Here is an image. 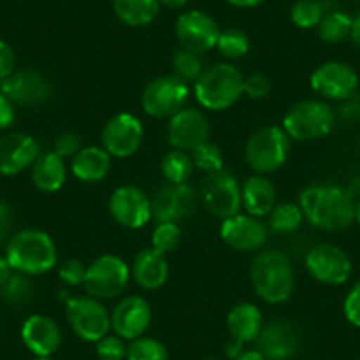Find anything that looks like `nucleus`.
<instances>
[{"instance_id": "f257e3e1", "label": "nucleus", "mask_w": 360, "mask_h": 360, "mask_svg": "<svg viewBox=\"0 0 360 360\" xmlns=\"http://www.w3.org/2000/svg\"><path fill=\"white\" fill-rule=\"evenodd\" d=\"M299 205L313 226L339 231L355 221V196L335 184H313L300 193Z\"/></svg>"}, {"instance_id": "f03ea898", "label": "nucleus", "mask_w": 360, "mask_h": 360, "mask_svg": "<svg viewBox=\"0 0 360 360\" xmlns=\"http://www.w3.org/2000/svg\"><path fill=\"white\" fill-rule=\"evenodd\" d=\"M251 283L266 304H281L293 292V266L288 256L278 249L262 251L251 262Z\"/></svg>"}, {"instance_id": "7ed1b4c3", "label": "nucleus", "mask_w": 360, "mask_h": 360, "mask_svg": "<svg viewBox=\"0 0 360 360\" xmlns=\"http://www.w3.org/2000/svg\"><path fill=\"white\" fill-rule=\"evenodd\" d=\"M6 258L15 272L25 276L46 274L57 265V248L44 231L29 228L11 237Z\"/></svg>"}, {"instance_id": "20e7f679", "label": "nucleus", "mask_w": 360, "mask_h": 360, "mask_svg": "<svg viewBox=\"0 0 360 360\" xmlns=\"http://www.w3.org/2000/svg\"><path fill=\"white\" fill-rule=\"evenodd\" d=\"M244 94V76L233 64H214L202 72L195 83L200 106L212 112L228 110Z\"/></svg>"}, {"instance_id": "39448f33", "label": "nucleus", "mask_w": 360, "mask_h": 360, "mask_svg": "<svg viewBox=\"0 0 360 360\" xmlns=\"http://www.w3.org/2000/svg\"><path fill=\"white\" fill-rule=\"evenodd\" d=\"M335 124V113L330 106L320 99L299 101L286 112L283 129L290 140L311 141L330 134Z\"/></svg>"}, {"instance_id": "423d86ee", "label": "nucleus", "mask_w": 360, "mask_h": 360, "mask_svg": "<svg viewBox=\"0 0 360 360\" xmlns=\"http://www.w3.org/2000/svg\"><path fill=\"white\" fill-rule=\"evenodd\" d=\"M290 147L292 140L283 127H262L245 143V161L259 175L278 172L288 159Z\"/></svg>"}, {"instance_id": "0eeeda50", "label": "nucleus", "mask_w": 360, "mask_h": 360, "mask_svg": "<svg viewBox=\"0 0 360 360\" xmlns=\"http://www.w3.org/2000/svg\"><path fill=\"white\" fill-rule=\"evenodd\" d=\"M131 266L117 255H103L86 266L83 288L98 300L117 299L127 288Z\"/></svg>"}, {"instance_id": "6e6552de", "label": "nucleus", "mask_w": 360, "mask_h": 360, "mask_svg": "<svg viewBox=\"0 0 360 360\" xmlns=\"http://www.w3.org/2000/svg\"><path fill=\"white\" fill-rule=\"evenodd\" d=\"M189 98L188 83L175 75L159 76L145 86L141 94V106L145 113L154 119H172L186 108Z\"/></svg>"}, {"instance_id": "1a4fd4ad", "label": "nucleus", "mask_w": 360, "mask_h": 360, "mask_svg": "<svg viewBox=\"0 0 360 360\" xmlns=\"http://www.w3.org/2000/svg\"><path fill=\"white\" fill-rule=\"evenodd\" d=\"M65 314L72 332L86 342H98L112 328V316L94 297H72L65 302Z\"/></svg>"}, {"instance_id": "9d476101", "label": "nucleus", "mask_w": 360, "mask_h": 360, "mask_svg": "<svg viewBox=\"0 0 360 360\" xmlns=\"http://www.w3.org/2000/svg\"><path fill=\"white\" fill-rule=\"evenodd\" d=\"M306 269L321 285H345L352 276V259L339 245L318 244L306 255Z\"/></svg>"}, {"instance_id": "9b49d317", "label": "nucleus", "mask_w": 360, "mask_h": 360, "mask_svg": "<svg viewBox=\"0 0 360 360\" xmlns=\"http://www.w3.org/2000/svg\"><path fill=\"white\" fill-rule=\"evenodd\" d=\"M311 89L318 96L332 101H345L356 94L359 89V75L346 62L330 60L318 65L311 72Z\"/></svg>"}, {"instance_id": "f8f14e48", "label": "nucleus", "mask_w": 360, "mask_h": 360, "mask_svg": "<svg viewBox=\"0 0 360 360\" xmlns=\"http://www.w3.org/2000/svg\"><path fill=\"white\" fill-rule=\"evenodd\" d=\"M143 124L133 113H119L112 117L103 127L101 143L103 148L112 158L126 159L138 152L143 141Z\"/></svg>"}, {"instance_id": "ddd939ff", "label": "nucleus", "mask_w": 360, "mask_h": 360, "mask_svg": "<svg viewBox=\"0 0 360 360\" xmlns=\"http://www.w3.org/2000/svg\"><path fill=\"white\" fill-rule=\"evenodd\" d=\"M202 195L207 210L221 219L235 216L242 207L240 184L226 169L209 173L205 184H203Z\"/></svg>"}, {"instance_id": "4468645a", "label": "nucleus", "mask_w": 360, "mask_h": 360, "mask_svg": "<svg viewBox=\"0 0 360 360\" xmlns=\"http://www.w3.org/2000/svg\"><path fill=\"white\" fill-rule=\"evenodd\" d=\"M219 34L221 30L212 16L200 9H193L176 18L175 36L184 50L195 51V53L212 50L216 48Z\"/></svg>"}, {"instance_id": "2eb2a0df", "label": "nucleus", "mask_w": 360, "mask_h": 360, "mask_svg": "<svg viewBox=\"0 0 360 360\" xmlns=\"http://www.w3.org/2000/svg\"><path fill=\"white\" fill-rule=\"evenodd\" d=\"M110 212L124 228H143L152 217V202L143 189L136 186H120L110 198Z\"/></svg>"}, {"instance_id": "dca6fc26", "label": "nucleus", "mask_w": 360, "mask_h": 360, "mask_svg": "<svg viewBox=\"0 0 360 360\" xmlns=\"http://www.w3.org/2000/svg\"><path fill=\"white\" fill-rule=\"evenodd\" d=\"M0 92L8 96L13 105L36 106L50 98L51 85L43 72L22 69L0 82Z\"/></svg>"}, {"instance_id": "f3484780", "label": "nucleus", "mask_w": 360, "mask_h": 360, "mask_svg": "<svg viewBox=\"0 0 360 360\" xmlns=\"http://www.w3.org/2000/svg\"><path fill=\"white\" fill-rule=\"evenodd\" d=\"M210 124L205 113L195 108L180 110L168 124V141L176 150L191 152L209 141Z\"/></svg>"}, {"instance_id": "a211bd4d", "label": "nucleus", "mask_w": 360, "mask_h": 360, "mask_svg": "<svg viewBox=\"0 0 360 360\" xmlns=\"http://www.w3.org/2000/svg\"><path fill=\"white\" fill-rule=\"evenodd\" d=\"M112 328L124 341L141 338L150 327L152 309L143 297L131 295L120 300L112 311Z\"/></svg>"}, {"instance_id": "6ab92c4d", "label": "nucleus", "mask_w": 360, "mask_h": 360, "mask_svg": "<svg viewBox=\"0 0 360 360\" xmlns=\"http://www.w3.org/2000/svg\"><path fill=\"white\" fill-rule=\"evenodd\" d=\"M221 237L237 251H258L269 238V230L259 217L249 214H235L223 219Z\"/></svg>"}, {"instance_id": "aec40b11", "label": "nucleus", "mask_w": 360, "mask_h": 360, "mask_svg": "<svg viewBox=\"0 0 360 360\" xmlns=\"http://www.w3.org/2000/svg\"><path fill=\"white\" fill-rule=\"evenodd\" d=\"M152 202V217L158 223H176L193 212L196 203L195 191L191 186L169 184L159 189Z\"/></svg>"}, {"instance_id": "412c9836", "label": "nucleus", "mask_w": 360, "mask_h": 360, "mask_svg": "<svg viewBox=\"0 0 360 360\" xmlns=\"http://www.w3.org/2000/svg\"><path fill=\"white\" fill-rule=\"evenodd\" d=\"M41 155L36 138L25 133H9L0 138V175H18Z\"/></svg>"}, {"instance_id": "4be33fe9", "label": "nucleus", "mask_w": 360, "mask_h": 360, "mask_svg": "<svg viewBox=\"0 0 360 360\" xmlns=\"http://www.w3.org/2000/svg\"><path fill=\"white\" fill-rule=\"evenodd\" d=\"M256 345L266 360H288L300 348L299 328L283 320L263 323Z\"/></svg>"}, {"instance_id": "5701e85b", "label": "nucleus", "mask_w": 360, "mask_h": 360, "mask_svg": "<svg viewBox=\"0 0 360 360\" xmlns=\"http://www.w3.org/2000/svg\"><path fill=\"white\" fill-rule=\"evenodd\" d=\"M22 341L36 356H51L62 342L58 325L46 314H32L22 325Z\"/></svg>"}, {"instance_id": "b1692460", "label": "nucleus", "mask_w": 360, "mask_h": 360, "mask_svg": "<svg viewBox=\"0 0 360 360\" xmlns=\"http://www.w3.org/2000/svg\"><path fill=\"white\" fill-rule=\"evenodd\" d=\"M131 278L143 290H158L168 279V262L166 255L158 249H141L131 265Z\"/></svg>"}, {"instance_id": "393cba45", "label": "nucleus", "mask_w": 360, "mask_h": 360, "mask_svg": "<svg viewBox=\"0 0 360 360\" xmlns=\"http://www.w3.org/2000/svg\"><path fill=\"white\" fill-rule=\"evenodd\" d=\"M240 191L242 207L249 216L262 219L263 216H269L270 210L276 207V188L265 175L256 173V175L249 176L240 186Z\"/></svg>"}, {"instance_id": "a878e982", "label": "nucleus", "mask_w": 360, "mask_h": 360, "mask_svg": "<svg viewBox=\"0 0 360 360\" xmlns=\"http://www.w3.org/2000/svg\"><path fill=\"white\" fill-rule=\"evenodd\" d=\"M226 327L231 341L238 342V345L256 341L263 328L262 311L251 302L237 304L228 313Z\"/></svg>"}, {"instance_id": "bb28decb", "label": "nucleus", "mask_w": 360, "mask_h": 360, "mask_svg": "<svg viewBox=\"0 0 360 360\" xmlns=\"http://www.w3.org/2000/svg\"><path fill=\"white\" fill-rule=\"evenodd\" d=\"M112 168V155L103 147H82L72 158L71 172L82 182H99Z\"/></svg>"}, {"instance_id": "cd10ccee", "label": "nucleus", "mask_w": 360, "mask_h": 360, "mask_svg": "<svg viewBox=\"0 0 360 360\" xmlns=\"http://www.w3.org/2000/svg\"><path fill=\"white\" fill-rule=\"evenodd\" d=\"M65 173L68 169H65L64 159L53 150L41 154L32 165L34 186L43 193L58 191L65 182Z\"/></svg>"}, {"instance_id": "c85d7f7f", "label": "nucleus", "mask_w": 360, "mask_h": 360, "mask_svg": "<svg viewBox=\"0 0 360 360\" xmlns=\"http://www.w3.org/2000/svg\"><path fill=\"white\" fill-rule=\"evenodd\" d=\"M159 0H113L117 18L129 27H145L158 16Z\"/></svg>"}, {"instance_id": "c756f323", "label": "nucleus", "mask_w": 360, "mask_h": 360, "mask_svg": "<svg viewBox=\"0 0 360 360\" xmlns=\"http://www.w3.org/2000/svg\"><path fill=\"white\" fill-rule=\"evenodd\" d=\"M316 29L318 36H320V39L323 41V43H341V41L348 39L349 37L352 16L345 11H339V9H332V11L325 13Z\"/></svg>"}, {"instance_id": "7c9ffc66", "label": "nucleus", "mask_w": 360, "mask_h": 360, "mask_svg": "<svg viewBox=\"0 0 360 360\" xmlns=\"http://www.w3.org/2000/svg\"><path fill=\"white\" fill-rule=\"evenodd\" d=\"M195 162L186 150H169L161 161V172L169 184H186L193 175Z\"/></svg>"}, {"instance_id": "2f4dec72", "label": "nucleus", "mask_w": 360, "mask_h": 360, "mask_svg": "<svg viewBox=\"0 0 360 360\" xmlns=\"http://www.w3.org/2000/svg\"><path fill=\"white\" fill-rule=\"evenodd\" d=\"M304 221V214L300 205L292 202L276 203V207L269 214V226L276 233H293L299 230Z\"/></svg>"}, {"instance_id": "473e14b6", "label": "nucleus", "mask_w": 360, "mask_h": 360, "mask_svg": "<svg viewBox=\"0 0 360 360\" xmlns=\"http://www.w3.org/2000/svg\"><path fill=\"white\" fill-rule=\"evenodd\" d=\"M34 286L25 274L13 272L11 278L0 286V299L6 300L9 306H23L32 300Z\"/></svg>"}, {"instance_id": "72a5a7b5", "label": "nucleus", "mask_w": 360, "mask_h": 360, "mask_svg": "<svg viewBox=\"0 0 360 360\" xmlns=\"http://www.w3.org/2000/svg\"><path fill=\"white\" fill-rule=\"evenodd\" d=\"M172 65H173V75L186 83L189 82L196 83V79H198L200 76H202V72L205 71L202 55L195 53V51L184 50V48H180V50L173 55Z\"/></svg>"}, {"instance_id": "f704fd0d", "label": "nucleus", "mask_w": 360, "mask_h": 360, "mask_svg": "<svg viewBox=\"0 0 360 360\" xmlns=\"http://www.w3.org/2000/svg\"><path fill=\"white\" fill-rule=\"evenodd\" d=\"M325 13L327 6L321 0H297L290 16L299 29H314L321 22Z\"/></svg>"}, {"instance_id": "c9c22d12", "label": "nucleus", "mask_w": 360, "mask_h": 360, "mask_svg": "<svg viewBox=\"0 0 360 360\" xmlns=\"http://www.w3.org/2000/svg\"><path fill=\"white\" fill-rule=\"evenodd\" d=\"M126 360H169V355L161 341L141 335L127 345Z\"/></svg>"}, {"instance_id": "e433bc0d", "label": "nucleus", "mask_w": 360, "mask_h": 360, "mask_svg": "<svg viewBox=\"0 0 360 360\" xmlns=\"http://www.w3.org/2000/svg\"><path fill=\"white\" fill-rule=\"evenodd\" d=\"M249 46V37L248 34L242 32L240 29H226L219 34L216 48L221 51V55L231 60H237L248 55Z\"/></svg>"}, {"instance_id": "4c0bfd02", "label": "nucleus", "mask_w": 360, "mask_h": 360, "mask_svg": "<svg viewBox=\"0 0 360 360\" xmlns=\"http://www.w3.org/2000/svg\"><path fill=\"white\" fill-rule=\"evenodd\" d=\"M191 159L193 162H195L196 168L202 169V172L205 173H216V172H221V169H224L223 154H221L219 147L210 143V141H205V143L193 148Z\"/></svg>"}, {"instance_id": "58836bf2", "label": "nucleus", "mask_w": 360, "mask_h": 360, "mask_svg": "<svg viewBox=\"0 0 360 360\" xmlns=\"http://www.w3.org/2000/svg\"><path fill=\"white\" fill-rule=\"evenodd\" d=\"M180 237H182V231L176 223H158V226L152 231V248L166 255L176 249V245L180 244Z\"/></svg>"}, {"instance_id": "ea45409f", "label": "nucleus", "mask_w": 360, "mask_h": 360, "mask_svg": "<svg viewBox=\"0 0 360 360\" xmlns=\"http://www.w3.org/2000/svg\"><path fill=\"white\" fill-rule=\"evenodd\" d=\"M96 353L99 360H126L127 345L120 335L106 334L96 342Z\"/></svg>"}, {"instance_id": "a19ab883", "label": "nucleus", "mask_w": 360, "mask_h": 360, "mask_svg": "<svg viewBox=\"0 0 360 360\" xmlns=\"http://www.w3.org/2000/svg\"><path fill=\"white\" fill-rule=\"evenodd\" d=\"M85 272H86V266L76 258L64 259V262L58 265V278L62 279V283H65V285L69 286L83 285Z\"/></svg>"}, {"instance_id": "79ce46f5", "label": "nucleus", "mask_w": 360, "mask_h": 360, "mask_svg": "<svg viewBox=\"0 0 360 360\" xmlns=\"http://www.w3.org/2000/svg\"><path fill=\"white\" fill-rule=\"evenodd\" d=\"M342 313L349 325L360 328V279L346 293L345 302H342Z\"/></svg>"}, {"instance_id": "37998d69", "label": "nucleus", "mask_w": 360, "mask_h": 360, "mask_svg": "<svg viewBox=\"0 0 360 360\" xmlns=\"http://www.w3.org/2000/svg\"><path fill=\"white\" fill-rule=\"evenodd\" d=\"M79 150H82V141H79V136L76 133L65 131V133L58 134V138L55 140L53 152L57 155H60L62 159L75 158Z\"/></svg>"}, {"instance_id": "c03bdc74", "label": "nucleus", "mask_w": 360, "mask_h": 360, "mask_svg": "<svg viewBox=\"0 0 360 360\" xmlns=\"http://www.w3.org/2000/svg\"><path fill=\"white\" fill-rule=\"evenodd\" d=\"M270 79L263 72H252L244 78V94L251 99H262L269 94Z\"/></svg>"}, {"instance_id": "a18cd8bd", "label": "nucleus", "mask_w": 360, "mask_h": 360, "mask_svg": "<svg viewBox=\"0 0 360 360\" xmlns=\"http://www.w3.org/2000/svg\"><path fill=\"white\" fill-rule=\"evenodd\" d=\"M13 228H15V216L9 203L0 202V244L11 240Z\"/></svg>"}, {"instance_id": "49530a36", "label": "nucleus", "mask_w": 360, "mask_h": 360, "mask_svg": "<svg viewBox=\"0 0 360 360\" xmlns=\"http://www.w3.org/2000/svg\"><path fill=\"white\" fill-rule=\"evenodd\" d=\"M15 51L6 41L0 39V82L15 72Z\"/></svg>"}, {"instance_id": "de8ad7c7", "label": "nucleus", "mask_w": 360, "mask_h": 360, "mask_svg": "<svg viewBox=\"0 0 360 360\" xmlns=\"http://www.w3.org/2000/svg\"><path fill=\"white\" fill-rule=\"evenodd\" d=\"M15 122V105L0 92V129H8Z\"/></svg>"}, {"instance_id": "09e8293b", "label": "nucleus", "mask_w": 360, "mask_h": 360, "mask_svg": "<svg viewBox=\"0 0 360 360\" xmlns=\"http://www.w3.org/2000/svg\"><path fill=\"white\" fill-rule=\"evenodd\" d=\"M359 94L352 96V98L345 99L341 106V115L346 120H359L360 119V99L356 98Z\"/></svg>"}, {"instance_id": "8fccbe9b", "label": "nucleus", "mask_w": 360, "mask_h": 360, "mask_svg": "<svg viewBox=\"0 0 360 360\" xmlns=\"http://www.w3.org/2000/svg\"><path fill=\"white\" fill-rule=\"evenodd\" d=\"M349 39L355 46L360 48V11L352 16V29H349Z\"/></svg>"}, {"instance_id": "3c124183", "label": "nucleus", "mask_w": 360, "mask_h": 360, "mask_svg": "<svg viewBox=\"0 0 360 360\" xmlns=\"http://www.w3.org/2000/svg\"><path fill=\"white\" fill-rule=\"evenodd\" d=\"M11 274L13 269L11 265H9L8 258H6V256H0V286L4 285V283L11 278Z\"/></svg>"}, {"instance_id": "603ef678", "label": "nucleus", "mask_w": 360, "mask_h": 360, "mask_svg": "<svg viewBox=\"0 0 360 360\" xmlns=\"http://www.w3.org/2000/svg\"><path fill=\"white\" fill-rule=\"evenodd\" d=\"M233 360H266V359H265V355H263V353L256 348V349H244V352H242L240 355Z\"/></svg>"}, {"instance_id": "864d4df0", "label": "nucleus", "mask_w": 360, "mask_h": 360, "mask_svg": "<svg viewBox=\"0 0 360 360\" xmlns=\"http://www.w3.org/2000/svg\"><path fill=\"white\" fill-rule=\"evenodd\" d=\"M231 6L235 8H242V9H249V8H256L263 2V0H228Z\"/></svg>"}, {"instance_id": "5fc2aeb1", "label": "nucleus", "mask_w": 360, "mask_h": 360, "mask_svg": "<svg viewBox=\"0 0 360 360\" xmlns=\"http://www.w3.org/2000/svg\"><path fill=\"white\" fill-rule=\"evenodd\" d=\"M189 0H159V4L166 6L169 9H179V8H184L188 4Z\"/></svg>"}, {"instance_id": "6e6d98bb", "label": "nucleus", "mask_w": 360, "mask_h": 360, "mask_svg": "<svg viewBox=\"0 0 360 360\" xmlns=\"http://www.w3.org/2000/svg\"><path fill=\"white\" fill-rule=\"evenodd\" d=\"M355 221L360 224V198L355 202Z\"/></svg>"}, {"instance_id": "4d7b16f0", "label": "nucleus", "mask_w": 360, "mask_h": 360, "mask_svg": "<svg viewBox=\"0 0 360 360\" xmlns=\"http://www.w3.org/2000/svg\"><path fill=\"white\" fill-rule=\"evenodd\" d=\"M34 360H53L51 356H34Z\"/></svg>"}, {"instance_id": "13d9d810", "label": "nucleus", "mask_w": 360, "mask_h": 360, "mask_svg": "<svg viewBox=\"0 0 360 360\" xmlns=\"http://www.w3.org/2000/svg\"><path fill=\"white\" fill-rule=\"evenodd\" d=\"M207 360H219V359H207Z\"/></svg>"}, {"instance_id": "bf43d9fd", "label": "nucleus", "mask_w": 360, "mask_h": 360, "mask_svg": "<svg viewBox=\"0 0 360 360\" xmlns=\"http://www.w3.org/2000/svg\"><path fill=\"white\" fill-rule=\"evenodd\" d=\"M356 2H360V0H356Z\"/></svg>"}]
</instances>
